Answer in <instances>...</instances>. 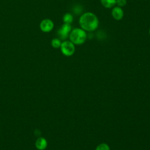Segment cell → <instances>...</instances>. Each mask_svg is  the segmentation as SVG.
Here are the masks:
<instances>
[{"label": "cell", "mask_w": 150, "mask_h": 150, "mask_svg": "<svg viewBox=\"0 0 150 150\" xmlns=\"http://www.w3.org/2000/svg\"><path fill=\"white\" fill-rule=\"evenodd\" d=\"M80 28L86 32H93L99 25V21L97 16L92 12H87L83 13L79 20Z\"/></svg>", "instance_id": "cell-1"}, {"label": "cell", "mask_w": 150, "mask_h": 150, "mask_svg": "<svg viewBox=\"0 0 150 150\" xmlns=\"http://www.w3.org/2000/svg\"><path fill=\"white\" fill-rule=\"evenodd\" d=\"M69 36L70 41H71L73 44L77 45L83 44L87 38L86 32L81 28H76L72 29Z\"/></svg>", "instance_id": "cell-2"}, {"label": "cell", "mask_w": 150, "mask_h": 150, "mask_svg": "<svg viewBox=\"0 0 150 150\" xmlns=\"http://www.w3.org/2000/svg\"><path fill=\"white\" fill-rule=\"evenodd\" d=\"M75 45L70 40H65L62 42L60 50L62 54L66 56H72L75 52Z\"/></svg>", "instance_id": "cell-3"}, {"label": "cell", "mask_w": 150, "mask_h": 150, "mask_svg": "<svg viewBox=\"0 0 150 150\" xmlns=\"http://www.w3.org/2000/svg\"><path fill=\"white\" fill-rule=\"evenodd\" d=\"M71 26L69 23H64L57 32L58 36L62 40H65L69 36L71 31Z\"/></svg>", "instance_id": "cell-4"}, {"label": "cell", "mask_w": 150, "mask_h": 150, "mask_svg": "<svg viewBox=\"0 0 150 150\" xmlns=\"http://www.w3.org/2000/svg\"><path fill=\"white\" fill-rule=\"evenodd\" d=\"M54 27V23L50 19H45L40 23V29L43 32H50Z\"/></svg>", "instance_id": "cell-5"}, {"label": "cell", "mask_w": 150, "mask_h": 150, "mask_svg": "<svg viewBox=\"0 0 150 150\" xmlns=\"http://www.w3.org/2000/svg\"><path fill=\"white\" fill-rule=\"evenodd\" d=\"M111 15L115 20L120 21L124 16V11L121 7L118 6H114L111 11Z\"/></svg>", "instance_id": "cell-6"}, {"label": "cell", "mask_w": 150, "mask_h": 150, "mask_svg": "<svg viewBox=\"0 0 150 150\" xmlns=\"http://www.w3.org/2000/svg\"><path fill=\"white\" fill-rule=\"evenodd\" d=\"M36 146L40 150H43L47 146V142L43 138H39L36 141Z\"/></svg>", "instance_id": "cell-7"}, {"label": "cell", "mask_w": 150, "mask_h": 150, "mask_svg": "<svg viewBox=\"0 0 150 150\" xmlns=\"http://www.w3.org/2000/svg\"><path fill=\"white\" fill-rule=\"evenodd\" d=\"M100 2L105 8H111L116 5V0H100Z\"/></svg>", "instance_id": "cell-8"}, {"label": "cell", "mask_w": 150, "mask_h": 150, "mask_svg": "<svg viewBox=\"0 0 150 150\" xmlns=\"http://www.w3.org/2000/svg\"><path fill=\"white\" fill-rule=\"evenodd\" d=\"M63 21L65 23L71 24L73 21V16L70 13H66L63 15Z\"/></svg>", "instance_id": "cell-9"}, {"label": "cell", "mask_w": 150, "mask_h": 150, "mask_svg": "<svg viewBox=\"0 0 150 150\" xmlns=\"http://www.w3.org/2000/svg\"><path fill=\"white\" fill-rule=\"evenodd\" d=\"M62 42L60 39L58 38H54L51 41V45L54 48H59L60 47Z\"/></svg>", "instance_id": "cell-10"}, {"label": "cell", "mask_w": 150, "mask_h": 150, "mask_svg": "<svg viewBox=\"0 0 150 150\" xmlns=\"http://www.w3.org/2000/svg\"><path fill=\"white\" fill-rule=\"evenodd\" d=\"M96 150H110V148L107 144L103 143L100 144Z\"/></svg>", "instance_id": "cell-11"}, {"label": "cell", "mask_w": 150, "mask_h": 150, "mask_svg": "<svg viewBox=\"0 0 150 150\" xmlns=\"http://www.w3.org/2000/svg\"><path fill=\"white\" fill-rule=\"evenodd\" d=\"M127 0H116V5L118 6L122 7L126 5Z\"/></svg>", "instance_id": "cell-12"}, {"label": "cell", "mask_w": 150, "mask_h": 150, "mask_svg": "<svg viewBox=\"0 0 150 150\" xmlns=\"http://www.w3.org/2000/svg\"><path fill=\"white\" fill-rule=\"evenodd\" d=\"M82 11V8H81V6H76V7L74 8V9H73V11L75 13H80Z\"/></svg>", "instance_id": "cell-13"}, {"label": "cell", "mask_w": 150, "mask_h": 150, "mask_svg": "<svg viewBox=\"0 0 150 150\" xmlns=\"http://www.w3.org/2000/svg\"><path fill=\"white\" fill-rule=\"evenodd\" d=\"M149 34L150 35V28H149Z\"/></svg>", "instance_id": "cell-14"}]
</instances>
